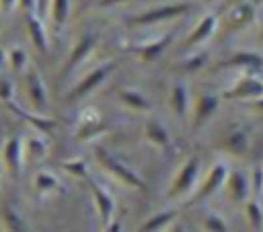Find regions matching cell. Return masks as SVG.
Instances as JSON below:
<instances>
[{"instance_id":"cell-19","label":"cell","mask_w":263,"mask_h":232,"mask_svg":"<svg viewBox=\"0 0 263 232\" xmlns=\"http://www.w3.org/2000/svg\"><path fill=\"white\" fill-rule=\"evenodd\" d=\"M101 127H103V123H101L99 113H97V111H86V113L80 117L78 138H80V140H88V138H92L95 133H99Z\"/></svg>"},{"instance_id":"cell-25","label":"cell","mask_w":263,"mask_h":232,"mask_svg":"<svg viewBox=\"0 0 263 232\" xmlns=\"http://www.w3.org/2000/svg\"><path fill=\"white\" fill-rule=\"evenodd\" d=\"M201 226H203L205 232H228L226 220H224L220 214H216V211H210V214L203 218Z\"/></svg>"},{"instance_id":"cell-26","label":"cell","mask_w":263,"mask_h":232,"mask_svg":"<svg viewBox=\"0 0 263 232\" xmlns=\"http://www.w3.org/2000/svg\"><path fill=\"white\" fill-rule=\"evenodd\" d=\"M68 12H70V0H51V18L58 27L66 23Z\"/></svg>"},{"instance_id":"cell-33","label":"cell","mask_w":263,"mask_h":232,"mask_svg":"<svg viewBox=\"0 0 263 232\" xmlns=\"http://www.w3.org/2000/svg\"><path fill=\"white\" fill-rule=\"evenodd\" d=\"M18 6H21L25 12H33L35 6H37V0H18Z\"/></svg>"},{"instance_id":"cell-1","label":"cell","mask_w":263,"mask_h":232,"mask_svg":"<svg viewBox=\"0 0 263 232\" xmlns=\"http://www.w3.org/2000/svg\"><path fill=\"white\" fill-rule=\"evenodd\" d=\"M0 164L10 177H18L25 166V150H23V136L14 133L2 142L0 148Z\"/></svg>"},{"instance_id":"cell-28","label":"cell","mask_w":263,"mask_h":232,"mask_svg":"<svg viewBox=\"0 0 263 232\" xmlns=\"http://www.w3.org/2000/svg\"><path fill=\"white\" fill-rule=\"evenodd\" d=\"M171 39H173V35H166V37H162L158 43H154V45H148V47H144L140 53H142V60H146V62H152V60H156L160 53H162V49L171 43Z\"/></svg>"},{"instance_id":"cell-32","label":"cell","mask_w":263,"mask_h":232,"mask_svg":"<svg viewBox=\"0 0 263 232\" xmlns=\"http://www.w3.org/2000/svg\"><path fill=\"white\" fill-rule=\"evenodd\" d=\"M232 64H242V66H253V68H261L263 66L261 57L255 55V53H236Z\"/></svg>"},{"instance_id":"cell-9","label":"cell","mask_w":263,"mask_h":232,"mask_svg":"<svg viewBox=\"0 0 263 232\" xmlns=\"http://www.w3.org/2000/svg\"><path fill=\"white\" fill-rule=\"evenodd\" d=\"M187 10H189V4H168V6L154 8L146 14H140L132 23L134 25H148V23H156V21H162V18H168V16H175V14H181V12H187Z\"/></svg>"},{"instance_id":"cell-38","label":"cell","mask_w":263,"mask_h":232,"mask_svg":"<svg viewBox=\"0 0 263 232\" xmlns=\"http://www.w3.org/2000/svg\"><path fill=\"white\" fill-rule=\"evenodd\" d=\"M4 64H6V53L0 49V66H4Z\"/></svg>"},{"instance_id":"cell-24","label":"cell","mask_w":263,"mask_h":232,"mask_svg":"<svg viewBox=\"0 0 263 232\" xmlns=\"http://www.w3.org/2000/svg\"><path fill=\"white\" fill-rule=\"evenodd\" d=\"M6 64L10 66L12 72H23L27 68V51L23 47H12L6 53Z\"/></svg>"},{"instance_id":"cell-10","label":"cell","mask_w":263,"mask_h":232,"mask_svg":"<svg viewBox=\"0 0 263 232\" xmlns=\"http://www.w3.org/2000/svg\"><path fill=\"white\" fill-rule=\"evenodd\" d=\"M23 150H25V162H39L47 156V140L43 136H27L23 138Z\"/></svg>"},{"instance_id":"cell-12","label":"cell","mask_w":263,"mask_h":232,"mask_svg":"<svg viewBox=\"0 0 263 232\" xmlns=\"http://www.w3.org/2000/svg\"><path fill=\"white\" fill-rule=\"evenodd\" d=\"M27 31H29V37H31L33 45L39 51H47V33H45V27H43L41 18L35 12H27Z\"/></svg>"},{"instance_id":"cell-14","label":"cell","mask_w":263,"mask_h":232,"mask_svg":"<svg viewBox=\"0 0 263 232\" xmlns=\"http://www.w3.org/2000/svg\"><path fill=\"white\" fill-rule=\"evenodd\" d=\"M0 226H2V232H29L27 222L23 220V216L12 205L2 207V211H0Z\"/></svg>"},{"instance_id":"cell-39","label":"cell","mask_w":263,"mask_h":232,"mask_svg":"<svg viewBox=\"0 0 263 232\" xmlns=\"http://www.w3.org/2000/svg\"><path fill=\"white\" fill-rule=\"evenodd\" d=\"M113 2H123V0H103L101 4H103V6H107V4H113Z\"/></svg>"},{"instance_id":"cell-3","label":"cell","mask_w":263,"mask_h":232,"mask_svg":"<svg viewBox=\"0 0 263 232\" xmlns=\"http://www.w3.org/2000/svg\"><path fill=\"white\" fill-rule=\"evenodd\" d=\"M197 170H199V158L197 156H191L185 160V164L179 168V172L175 175L171 187H168V197L175 199V197H181L185 195L187 191H191V187L195 185V179H197Z\"/></svg>"},{"instance_id":"cell-37","label":"cell","mask_w":263,"mask_h":232,"mask_svg":"<svg viewBox=\"0 0 263 232\" xmlns=\"http://www.w3.org/2000/svg\"><path fill=\"white\" fill-rule=\"evenodd\" d=\"M168 232H185V228L177 224V226H171V228H168Z\"/></svg>"},{"instance_id":"cell-30","label":"cell","mask_w":263,"mask_h":232,"mask_svg":"<svg viewBox=\"0 0 263 232\" xmlns=\"http://www.w3.org/2000/svg\"><path fill=\"white\" fill-rule=\"evenodd\" d=\"M62 168L68 170V172L74 175V177H86V164H84V160H80V158L64 160V162H62Z\"/></svg>"},{"instance_id":"cell-23","label":"cell","mask_w":263,"mask_h":232,"mask_svg":"<svg viewBox=\"0 0 263 232\" xmlns=\"http://www.w3.org/2000/svg\"><path fill=\"white\" fill-rule=\"evenodd\" d=\"M90 47H92V37H82L80 39V43L76 45V49H72V53H70V60H68V64H66V68H64V72H70L88 51H90Z\"/></svg>"},{"instance_id":"cell-18","label":"cell","mask_w":263,"mask_h":232,"mask_svg":"<svg viewBox=\"0 0 263 232\" xmlns=\"http://www.w3.org/2000/svg\"><path fill=\"white\" fill-rule=\"evenodd\" d=\"M171 107L175 111L177 117H187L189 111V96H187V88L185 84H175L171 90Z\"/></svg>"},{"instance_id":"cell-20","label":"cell","mask_w":263,"mask_h":232,"mask_svg":"<svg viewBox=\"0 0 263 232\" xmlns=\"http://www.w3.org/2000/svg\"><path fill=\"white\" fill-rule=\"evenodd\" d=\"M224 146H226V150H228L230 154H236V156L245 154L247 148H249V136H247V131H245V129H234V131H230V133L226 136Z\"/></svg>"},{"instance_id":"cell-8","label":"cell","mask_w":263,"mask_h":232,"mask_svg":"<svg viewBox=\"0 0 263 232\" xmlns=\"http://www.w3.org/2000/svg\"><path fill=\"white\" fill-rule=\"evenodd\" d=\"M109 70H111V64H107V66H101V68H95L92 72H88L74 88H72V92L68 94V101H78V99H82V96H86L92 88H97L103 80H105V76L109 74Z\"/></svg>"},{"instance_id":"cell-31","label":"cell","mask_w":263,"mask_h":232,"mask_svg":"<svg viewBox=\"0 0 263 232\" xmlns=\"http://www.w3.org/2000/svg\"><path fill=\"white\" fill-rule=\"evenodd\" d=\"M14 96V84L8 76H0V101L2 103H10Z\"/></svg>"},{"instance_id":"cell-15","label":"cell","mask_w":263,"mask_h":232,"mask_svg":"<svg viewBox=\"0 0 263 232\" xmlns=\"http://www.w3.org/2000/svg\"><path fill=\"white\" fill-rule=\"evenodd\" d=\"M33 189L37 195H51L60 191V179L49 170H37L33 177Z\"/></svg>"},{"instance_id":"cell-17","label":"cell","mask_w":263,"mask_h":232,"mask_svg":"<svg viewBox=\"0 0 263 232\" xmlns=\"http://www.w3.org/2000/svg\"><path fill=\"white\" fill-rule=\"evenodd\" d=\"M144 133H146L148 142H152L154 146H168L171 144V136L158 119H148L146 127H144Z\"/></svg>"},{"instance_id":"cell-6","label":"cell","mask_w":263,"mask_h":232,"mask_svg":"<svg viewBox=\"0 0 263 232\" xmlns=\"http://www.w3.org/2000/svg\"><path fill=\"white\" fill-rule=\"evenodd\" d=\"M224 183L234 203H247L251 199V181L242 170H228Z\"/></svg>"},{"instance_id":"cell-34","label":"cell","mask_w":263,"mask_h":232,"mask_svg":"<svg viewBox=\"0 0 263 232\" xmlns=\"http://www.w3.org/2000/svg\"><path fill=\"white\" fill-rule=\"evenodd\" d=\"M105 232H121V222L119 220H113L111 224L105 226Z\"/></svg>"},{"instance_id":"cell-36","label":"cell","mask_w":263,"mask_h":232,"mask_svg":"<svg viewBox=\"0 0 263 232\" xmlns=\"http://www.w3.org/2000/svg\"><path fill=\"white\" fill-rule=\"evenodd\" d=\"M47 2H49V0H37V8L43 12V10H45V6H47Z\"/></svg>"},{"instance_id":"cell-11","label":"cell","mask_w":263,"mask_h":232,"mask_svg":"<svg viewBox=\"0 0 263 232\" xmlns=\"http://www.w3.org/2000/svg\"><path fill=\"white\" fill-rule=\"evenodd\" d=\"M259 94H263V82L255 76H249V78L240 80L224 96H228V99H253V96H259Z\"/></svg>"},{"instance_id":"cell-22","label":"cell","mask_w":263,"mask_h":232,"mask_svg":"<svg viewBox=\"0 0 263 232\" xmlns=\"http://www.w3.org/2000/svg\"><path fill=\"white\" fill-rule=\"evenodd\" d=\"M245 211H247V220L251 224L253 230H261L263 228V207L259 203V199H249L245 203Z\"/></svg>"},{"instance_id":"cell-7","label":"cell","mask_w":263,"mask_h":232,"mask_svg":"<svg viewBox=\"0 0 263 232\" xmlns=\"http://www.w3.org/2000/svg\"><path fill=\"white\" fill-rule=\"evenodd\" d=\"M88 187H90V193H92V199H95V205H97V211H99V218H101V224L103 228L107 224L113 222V214H115V201L113 197L101 187L97 185L95 181H88Z\"/></svg>"},{"instance_id":"cell-21","label":"cell","mask_w":263,"mask_h":232,"mask_svg":"<svg viewBox=\"0 0 263 232\" xmlns=\"http://www.w3.org/2000/svg\"><path fill=\"white\" fill-rule=\"evenodd\" d=\"M119 99L127 105V107H132V109H136V111H150V107H152V103H150V99H146L142 92H138V90H121L119 92Z\"/></svg>"},{"instance_id":"cell-16","label":"cell","mask_w":263,"mask_h":232,"mask_svg":"<svg viewBox=\"0 0 263 232\" xmlns=\"http://www.w3.org/2000/svg\"><path fill=\"white\" fill-rule=\"evenodd\" d=\"M175 218H177V209L158 211V214H154L152 218H148V220L138 228V232H160V230H164Z\"/></svg>"},{"instance_id":"cell-13","label":"cell","mask_w":263,"mask_h":232,"mask_svg":"<svg viewBox=\"0 0 263 232\" xmlns=\"http://www.w3.org/2000/svg\"><path fill=\"white\" fill-rule=\"evenodd\" d=\"M218 109V96L214 94H201L199 101H197V107H195V115H193V129L201 127L203 121H208L214 111Z\"/></svg>"},{"instance_id":"cell-29","label":"cell","mask_w":263,"mask_h":232,"mask_svg":"<svg viewBox=\"0 0 263 232\" xmlns=\"http://www.w3.org/2000/svg\"><path fill=\"white\" fill-rule=\"evenodd\" d=\"M249 181H251V197L259 199L263 193V166H255Z\"/></svg>"},{"instance_id":"cell-2","label":"cell","mask_w":263,"mask_h":232,"mask_svg":"<svg viewBox=\"0 0 263 232\" xmlns=\"http://www.w3.org/2000/svg\"><path fill=\"white\" fill-rule=\"evenodd\" d=\"M97 160H99V164L109 172V175H113L117 181H121L123 185H129V187H134V189H144V181L132 170V168H127L121 160H117L113 154H109L105 148H97Z\"/></svg>"},{"instance_id":"cell-40","label":"cell","mask_w":263,"mask_h":232,"mask_svg":"<svg viewBox=\"0 0 263 232\" xmlns=\"http://www.w3.org/2000/svg\"><path fill=\"white\" fill-rule=\"evenodd\" d=\"M257 105H259V107L263 109V99H259V101H257Z\"/></svg>"},{"instance_id":"cell-4","label":"cell","mask_w":263,"mask_h":232,"mask_svg":"<svg viewBox=\"0 0 263 232\" xmlns=\"http://www.w3.org/2000/svg\"><path fill=\"white\" fill-rule=\"evenodd\" d=\"M226 175H228L226 164H224V162H216V164L210 168V172L205 175V179L201 181V185H199V189L195 191L191 203H199V201H203L205 197H210L214 191H218V189L224 185Z\"/></svg>"},{"instance_id":"cell-5","label":"cell","mask_w":263,"mask_h":232,"mask_svg":"<svg viewBox=\"0 0 263 232\" xmlns=\"http://www.w3.org/2000/svg\"><path fill=\"white\" fill-rule=\"evenodd\" d=\"M25 88H27V96H29V103L35 111H43L45 105H47V88H45V82L41 78V74L31 68L27 70L25 74Z\"/></svg>"},{"instance_id":"cell-35","label":"cell","mask_w":263,"mask_h":232,"mask_svg":"<svg viewBox=\"0 0 263 232\" xmlns=\"http://www.w3.org/2000/svg\"><path fill=\"white\" fill-rule=\"evenodd\" d=\"M14 4H18V0H0V8L2 10H10Z\"/></svg>"},{"instance_id":"cell-27","label":"cell","mask_w":263,"mask_h":232,"mask_svg":"<svg viewBox=\"0 0 263 232\" xmlns=\"http://www.w3.org/2000/svg\"><path fill=\"white\" fill-rule=\"evenodd\" d=\"M214 23H216V18L210 14V16H205L201 23H199V27L191 33V37H189V41L187 43H197V41H201V39H205L210 33H212V29H214Z\"/></svg>"}]
</instances>
